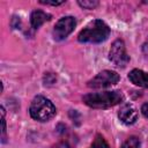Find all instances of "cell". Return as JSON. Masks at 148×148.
Instances as JSON below:
<instances>
[{
	"label": "cell",
	"mask_w": 148,
	"mask_h": 148,
	"mask_svg": "<svg viewBox=\"0 0 148 148\" xmlns=\"http://www.w3.org/2000/svg\"><path fill=\"white\" fill-rule=\"evenodd\" d=\"M50 20H51V15L40 9L34 10L30 15V23L34 29H38L43 23H45L46 21H50Z\"/></svg>",
	"instance_id": "9c48e42d"
},
{
	"label": "cell",
	"mask_w": 148,
	"mask_h": 148,
	"mask_svg": "<svg viewBox=\"0 0 148 148\" xmlns=\"http://www.w3.org/2000/svg\"><path fill=\"white\" fill-rule=\"evenodd\" d=\"M109 36V25L102 20H92L80 31L77 39L81 43H102Z\"/></svg>",
	"instance_id": "7a4b0ae2"
},
{
	"label": "cell",
	"mask_w": 148,
	"mask_h": 148,
	"mask_svg": "<svg viewBox=\"0 0 148 148\" xmlns=\"http://www.w3.org/2000/svg\"><path fill=\"white\" fill-rule=\"evenodd\" d=\"M109 59L117 67H125L130 62V56L127 54L125 43L121 39H117L112 43L109 52Z\"/></svg>",
	"instance_id": "5b68a950"
},
{
	"label": "cell",
	"mask_w": 148,
	"mask_h": 148,
	"mask_svg": "<svg viewBox=\"0 0 148 148\" xmlns=\"http://www.w3.org/2000/svg\"><path fill=\"white\" fill-rule=\"evenodd\" d=\"M118 117L124 124L132 125L138 120V111L132 104L126 103L120 108L118 112Z\"/></svg>",
	"instance_id": "52a82bcc"
},
{
	"label": "cell",
	"mask_w": 148,
	"mask_h": 148,
	"mask_svg": "<svg viewBox=\"0 0 148 148\" xmlns=\"http://www.w3.org/2000/svg\"><path fill=\"white\" fill-rule=\"evenodd\" d=\"M65 1H47V0H40V3L44 5H51V6H59L61 3H64Z\"/></svg>",
	"instance_id": "4fadbf2b"
},
{
	"label": "cell",
	"mask_w": 148,
	"mask_h": 148,
	"mask_svg": "<svg viewBox=\"0 0 148 148\" xmlns=\"http://www.w3.org/2000/svg\"><path fill=\"white\" fill-rule=\"evenodd\" d=\"M128 80L138 87L148 88V73L141 69H132L128 73Z\"/></svg>",
	"instance_id": "ba28073f"
},
{
	"label": "cell",
	"mask_w": 148,
	"mask_h": 148,
	"mask_svg": "<svg viewBox=\"0 0 148 148\" xmlns=\"http://www.w3.org/2000/svg\"><path fill=\"white\" fill-rule=\"evenodd\" d=\"M2 143L6 142V121H5V116H2Z\"/></svg>",
	"instance_id": "5bb4252c"
},
{
	"label": "cell",
	"mask_w": 148,
	"mask_h": 148,
	"mask_svg": "<svg viewBox=\"0 0 148 148\" xmlns=\"http://www.w3.org/2000/svg\"><path fill=\"white\" fill-rule=\"evenodd\" d=\"M56 106L53 103L44 96H36L29 108L31 118L38 121H47L56 114Z\"/></svg>",
	"instance_id": "3957f363"
},
{
	"label": "cell",
	"mask_w": 148,
	"mask_h": 148,
	"mask_svg": "<svg viewBox=\"0 0 148 148\" xmlns=\"http://www.w3.org/2000/svg\"><path fill=\"white\" fill-rule=\"evenodd\" d=\"M52 148H72V147L67 143V141H61V142H58L57 145H54Z\"/></svg>",
	"instance_id": "9a60e30c"
},
{
	"label": "cell",
	"mask_w": 148,
	"mask_h": 148,
	"mask_svg": "<svg viewBox=\"0 0 148 148\" xmlns=\"http://www.w3.org/2000/svg\"><path fill=\"white\" fill-rule=\"evenodd\" d=\"M77 3L84 9H94L98 5V1L97 0H79Z\"/></svg>",
	"instance_id": "7c38bea8"
},
{
	"label": "cell",
	"mask_w": 148,
	"mask_h": 148,
	"mask_svg": "<svg viewBox=\"0 0 148 148\" xmlns=\"http://www.w3.org/2000/svg\"><path fill=\"white\" fill-rule=\"evenodd\" d=\"M76 21L73 16H65L61 17L53 28V38L56 40H62L65 39L75 28Z\"/></svg>",
	"instance_id": "8992f818"
},
{
	"label": "cell",
	"mask_w": 148,
	"mask_h": 148,
	"mask_svg": "<svg viewBox=\"0 0 148 148\" xmlns=\"http://www.w3.org/2000/svg\"><path fill=\"white\" fill-rule=\"evenodd\" d=\"M90 148H110V147H109L108 142L105 141V139L101 134H97L92 145L90 146Z\"/></svg>",
	"instance_id": "8fae6325"
},
{
	"label": "cell",
	"mask_w": 148,
	"mask_h": 148,
	"mask_svg": "<svg viewBox=\"0 0 148 148\" xmlns=\"http://www.w3.org/2000/svg\"><path fill=\"white\" fill-rule=\"evenodd\" d=\"M121 148H140V139L138 136H130L121 146Z\"/></svg>",
	"instance_id": "30bf717a"
},
{
	"label": "cell",
	"mask_w": 148,
	"mask_h": 148,
	"mask_svg": "<svg viewBox=\"0 0 148 148\" xmlns=\"http://www.w3.org/2000/svg\"><path fill=\"white\" fill-rule=\"evenodd\" d=\"M124 96L119 90L102 91V92H89L82 97L86 105L92 109H108L123 102Z\"/></svg>",
	"instance_id": "6da1fadb"
},
{
	"label": "cell",
	"mask_w": 148,
	"mask_h": 148,
	"mask_svg": "<svg viewBox=\"0 0 148 148\" xmlns=\"http://www.w3.org/2000/svg\"><path fill=\"white\" fill-rule=\"evenodd\" d=\"M119 74L114 71H102L99 72L96 76H94L91 80L88 81L87 86L89 88H94V89H98V88H108L111 87L116 83H118L119 81Z\"/></svg>",
	"instance_id": "277c9868"
},
{
	"label": "cell",
	"mask_w": 148,
	"mask_h": 148,
	"mask_svg": "<svg viewBox=\"0 0 148 148\" xmlns=\"http://www.w3.org/2000/svg\"><path fill=\"white\" fill-rule=\"evenodd\" d=\"M141 112H142V114H143L146 118H148V102L145 103V104L141 106Z\"/></svg>",
	"instance_id": "2e32d148"
}]
</instances>
